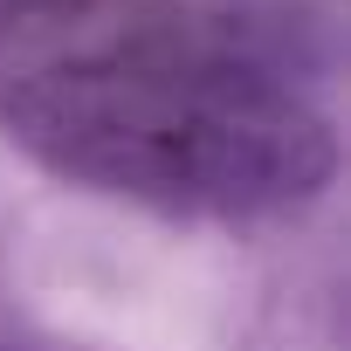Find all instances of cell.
<instances>
[{
  "mask_svg": "<svg viewBox=\"0 0 351 351\" xmlns=\"http://www.w3.org/2000/svg\"><path fill=\"white\" fill-rule=\"evenodd\" d=\"M0 124L42 172L172 221H282L337 180L330 117L228 56H62L8 83Z\"/></svg>",
  "mask_w": 351,
  "mask_h": 351,
  "instance_id": "obj_1",
  "label": "cell"
}]
</instances>
